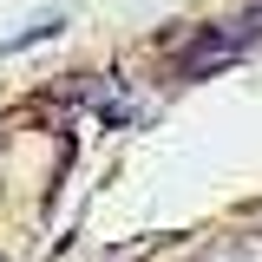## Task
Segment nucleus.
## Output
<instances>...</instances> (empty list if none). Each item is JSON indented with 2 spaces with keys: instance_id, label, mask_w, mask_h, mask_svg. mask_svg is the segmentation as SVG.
Returning <instances> with one entry per match:
<instances>
[{
  "instance_id": "obj_1",
  "label": "nucleus",
  "mask_w": 262,
  "mask_h": 262,
  "mask_svg": "<svg viewBox=\"0 0 262 262\" xmlns=\"http://www.w3.org/2000/svg\"><path fill=\"white\" fill-rule=\"evenodd\" d=\"M262 33V13H249V20H223V27H210L196 46H184V72H210V66L236 59V53H249Z\"/></svg>"
}]
</instances>
